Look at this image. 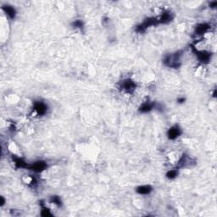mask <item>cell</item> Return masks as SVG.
Returning a JSON list of instances; mask_svg holds the SVG:
<instances>
[{
  "label": "cell",
  "mask_w": 217,
  "mask_h": 217,
  "mask_svg": "<svg viewBox=\"0 0 217 217\" xmlns=\"http://www.w3.org/2000/svg\"><path fill=\"white\" fill-rule=\"evenodd\" d=\"M180 57L181 54L179 53H175L166 56L164 63L165 65L169 67H173V68H177L180 66Z\"/></svg>",
  "instance_id": "1"
},
{
  "label": "cell",
  "mask_w": 217,
  "mask_h": 217,
  "mask_svg": "<svg viewBox=\"0 0 217 217\" xmlns=\"http://www.w3.org/2000/svg\"><path fill=\"white\" fill-rule=\"evenodd\" d=\"M47 168V164L43 161H38L36 162L34 164H32L31 166H28V169H30L31 171L35 172H41L44 171Z\"/></svg>",
  "instance_id": "2"
},
{
  "label": "cell",
  "mask_w": 217,
  "mask_h": 217,
  "mask_svg": "<svg viewBox=\"0 0 217 217\" xmlns=\"http://www.w3.org/2000/svg\"><path fill=\"white\" fill-rule=\"evenodd\" d=\"M196 54H197L198 60L203 63H207L210 59V54L206 51H197Z\"/></svg>",
  "instance_id": "3"
},
{
  "label": "cell",
  "mask_w": 217,
  "mask_h": 217,
  "mask_svg": "<svg viewBox=\"0 0 217 217\" xmlns=\"http://www.w3.org/2000/svg\"><path fill=\"white\" fill-rule=\"evenodd\" d=\"M180 134H181V129L177 126H175L172 127L168 131V137L173 140V139H176L177 136H179Z\"/></svg>",
  "instance_id": "4"
},
{
  "label": "cell",
  "mask_w": 217,
  "mask_h": 217,
  "mask_svg": "<svg viewBox=\"0 0 217 217\" xmlns=\"http://www.w3.org/2000/svg\"><path fill=\"white\" fill-rule=\"evenodd\" d=\"M34 110L37 111V113L39 116H43L47 112V106L43 103V102H37L35 104Z\"/></svg>",
  "instance_id": "5"
},
{
  "label": "cell",
  "mask_w": 217,
  "mask_h": 217,
  "mask_svg": "<svg viewBox=\"0 0 217 217\" xmlns=\"http://www.w3.org/2000/svg\"><path fill=\"white\" fill-rule=\"evenodd\" d=\"M122 87L124 90H126L128 92H132L135 88H136V84L131 80H126V81H123L122 83Z\"/></svg>",
  "instance_id": "6"
},
{
  "label": "cell",
  "mask_w": 217,
  "mask_h": 217,
  "mask_svg": "<svg viewBox=\"0 0 217 217\" xmlns=\"http://www.w3.org/2000/svg\"><path fill=\"white\" fill-rule=\"evenodd\" d=\"M210 28V25L206 24V23H202V24H199L196 27V33H198V35H201L205 33Z\"/></svg>",
  "instance_id": "7"
},
{
  "label": "cell",
  "mask_w": 217,
  "mask_h": 217,
  "mask_svg": "<svg viewBox=\"0 0 217 217\" xmlns=\"http://www.w3.org/2000/svg\"><path fill=\"white\" fill-rule=\"evenodd\" d=\"M172 14L170 12H165L164 14H162L161 17L158 20V21L159 23H168L172 20Z\"/></svg>",
  "instance_id": "8"
},
{
  "label": "cell",
  "mask_w": 217,
  "mask_h": 217,
  "mask_svg": "<svg viewBox=\"0 0 217 217\" xmlns=\"http://www.w3.org/2000/svg\"><path fill=\"white\" fill-rule=\"evenodd\" d=\"M3 10H4L5 13L7 14L8 16H10L11 19H14L15 16V10L12 7V6H4L3 8Z\"/></svg>",
  "instance_id": "9"
},
{
  "label": "cell",
  "mask_w": 217,
  "mask_h": 217,
  "mask_svg": "<svg viewBox=\"0 0 217 217\" xmlns=\"http://www.w3.org/2000/svg\"><path fill=\"white\" fill-rule=\"evenodd\" d=\"M154 108V104L150 103V102H147V103H144L141 107H140V112L142 113H147L148 111H150Z\"/></svg>",
  "instance_id": "10"
},
{
  "label": "cell",
  "mask_w": 217,
  "mask_h": 217,
  "mask_svg": "<svg viewBox=\"0 0 217 217\" xmlns=\"http://www.w3.org/2000/svg\"><path fill=\"white\" fill-rule=\"evenodd\" d=\"M152 187L150 186H141V187H137L136 192L140 194H148L151 192Z\"/></svg>",
  "instance_id": "11"
},
{
  "label": "cell",
  "mask_w": 217,
  "mask_h": 217,
  "mask_svg": "<svg viewBox=\"0 0 217 217\" xmlns=\"http://www.w3.org/2000/svg\"><path fill=\"white\" fill-rule=\"evenodd\" d=\"M15 164L18 168H28V165L20 158H15Z\"/></svg>",
  "instance_id": "12"
},
{
  "label": "cell",
  "mask_w": 217,
  "mask_h": 217,
  "mask_svg": "<svg viewBox=\"0 0 217 217\" xmlns=\"http://www.w3.org/2000/svg\"><path fill=\"white\" fill-rule=\"evenodd\" d=\"M167 177L170 178V179H172V178H175V177L177 176V172L176 170H172L170 172L167 173Z\"/></svg>",
  "instance_id": "13"
},
{
  "label": "cell",
  "mask_w": 217,
  "mask_h": 217,
  "mask_svg": "<svg viewBox=\"0 0 217 217\" xmlns=\"http://www.w3.org/2000/svg\"><path fill=\"white\" fill-rule=\"evenodd\" d=\"M52 202L54 203L56 205H59V206H60L61 205L60 198L58 197V196H54V197L52 198Z\"/></svg>",
  "instance_id": "14"
},
{
  "label": "cell",
  "mask_w": 217,
  "mask_h": 217,
  "mask_svg": "<svg viewBox=\"0 0 217 217\" xmlns=\"http://www.w3.org/2000/svg\"><path fill=\"white\" fill-rule=\"evenodd\" d=\"M73 25L75 26V27H77V28H81L82 27V22H81V20H76L74 23H73Z\"/></svg>",
  "instance_id": "15"
},
{
  "label": "cell",
  "mask_w": 217,
  "mask_h": 217,
  "mask_svg": "<svg viewBox=\"0 0 217 217\" xmlns=\"http://www.w3.org/2000/svg\"><path fill=\"white\" fill-rule=\"evenodd\" d=\"M42 215L43 216H51L50 212H49V210H43V213H42Z\"/></svg>",
  "instance_id": "16"
}]
</instances>
